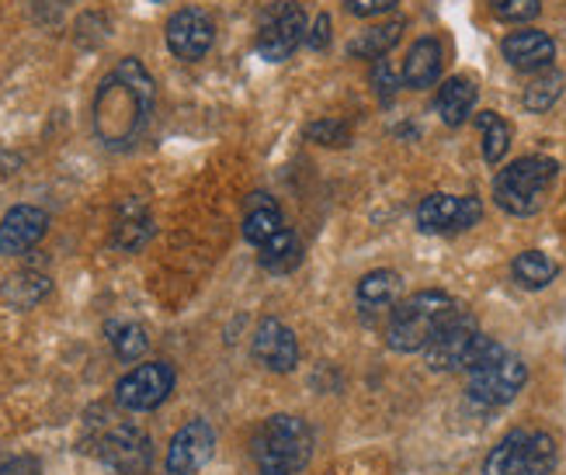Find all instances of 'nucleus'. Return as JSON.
<instances>
[{
  "label": "nucleus",
  "instance_id": "obj_1",
  "mask_svg": "<svg viewBox=\"0 0 566 475\" xmlns=\"http://www.w3.org/2000/svg\"><path fill=\"white\" fill-rule=\"evenodd\" d=\"M157 102V84L136 56L122 60L94 94V133L105 146H126L146 125Z\"/></svg>",
  "mask_w": 566,
  "mask_h": 475
},
{
  "label": "nucleus",
  "instance_id": "obj_2",
  "mask_svg": "<svg viewBox=\"0 0 566 475\" xmlns=\"http://www.w3.org/2000/svg\"><path fill=\"white\" fill-rule=\"evenodd\" d=\"M459 303L449 292L424 288L389 313V327H386V344L397 355H417L434 340V334L452 319Z\"/></svg>",
  "mask_w": 566,
  "mask_h": 475
},
{
  "label": "nucleus",
  "instance_id": "obj_3",
  "mask_svg": "<svg viewBox=\"0 0 566 475\" xmlns=\"http://www.w3.org/2000/svg\"><path fill=\"white\" fill-rule=\"evenodd\" d=\"M559 178V163L553 157H522L507 163L494 178V202L507 215H535L546 205V194Z\"/></svg>",
  "mask_w": 566,
  "mask_h": 475
},
{
  "label": "nucleus",
  "instance_id": "obj_4",
  "mask_svg": "<svg viewBox=\"0 0 566 475\" xmlns=\"http://www.w3.org/2000/svg\"><path fill=\"white\" fill-rule=\"evenodd\" d=\"M313 455V434L300 416H272L254 437V462L261 475H295Z\"/></svg>",
  "mask_w": 566,
  "mask_h": 475
},
{
  "label": "nucleus",
  "instance_id": "obj_5",
  "mask_svg": "<svg viewBox=\"0 0 566 475\" xmlns=\"http://www.w3.org/2000/svg\"><path fill=\"white\" fill-rule=\"evenodd\" d=\"M556 441L546 431H511L483 462V475H549L556 468Z\"/></svg>",
  "mask_w": 566,
  "mask_h": 475
},
{
  "label": "nucleus",
  "instance_id": "obj_6",
  "mask_svg": "<svg viewBox=\"0 0 566 475\" xmlns=\"http://www.w3.org/2000/svg\"><path fill=\"white\" fill-rule=\"evenodd\" d=\"M306 42V14L292 0H275L258 29V56L264 63H285Z\"/></svg>",
  "mask_w": 566,
  "mask_h": 475
},
{
  "label": "nucleus",
  "instance_id": "obj_7",
  "mask_svg": "<svg viewBox=\"0 0 566 475\" xmlns=\"http://www.w3.org/2000/svg\"><path fill=\"white\" fill-rule=\"evenodd\" d=\"M483 219V202L476 194H428L417 205V226L421 233H462Z\"/></svg>",
  "mask_w": 566,
  "mask_h": 475
},
{
  "label": "nucleus",
  "instance_id": "obj_8",
  "mask_svg": "<svg viewBox=\"0 0 566 475\" xmlns=\"http://www.w3.org/2000/svg\"><path fill=\"white\" fill-rule=\"evenodd\" d=\"M170 389H175V368L164 361H150V365L133 368L126 379L118 382L115 399H118V407H126L133 413H146V410H157L170 395Z\"/></svg>",
  "mask_w": 566,
  "mask_h": 475
},
{
  "label": "nucleus",
  "instance_id": "obj_9",
  "mask_svg": "<svg viewBox=\"0 0 566 475\" xmlns=\"http://www.w3.org/2000/svg\"><path fill=\"white\" fill-rule=\"evenodd\" d=\"M167 49L185 63L202 60L212 42H216V24L202 8H181L167 18V29H164Z\"/></svg>",
  "mask_w": 566,
  "mask_h": 475
},
{
  "label": "nucleus",
  "instance_id": "obj_10",
  "mask_svg": "<svg viewBox=\"0 0 566 475\" xmlns=\"http://www.w3.org/2000/svg\"><path fill=\"white\" fill-rule=\"evenodd\" d=\"M525 382H528V368L518 358L504 355L497 365L470 374V399L480 407H504L525 389Z\"/></svg>",
  "mask_w": 566,
  "mask_h": 475
},
{
  "label": "nucleus",
  "instance_id": "obj_11",
  "mask_svg": "<svg viewBox=\"0 0 566 475\" xmlns=\"http://www.w3.org/2000/svg\"><path fill=\"white\" fill-rule=\"evenodd\" d=\"M480 337L476 319L465 313L462 306L452 313V319L434 334V340L424 347V358L434 371H462L465 355H470L473 340Z\"/></svg>",
  "mask_w": 566,
  "mask_h": 475
},
{
  "label": "nucleus",
  "instance_id": "obj_12",
  "mask_svg": "<svg viewBox=\"0 0 566 475\" xmlns=\"http://www.w3.org/2000/svg\"><path fill=\"white\" fill-rule=\"evenodd\" d=\"M102 462L118 475H146L154 465V447L139 428L126 423L102 437Z\"/></svg>",
  "mask_w": 566,
  "mask_h": 475
},
{
  "label": "nucleus",
  "instance_id": "obj_13",
  "mask_svg": "<svg viewBox=\"0 0 566 475\" xmlns=\"http://www.w3.org/2000/svg\"><path fill=\"white\" fill-rule=\"evenodd\" d=\"M216 452V431L206 420H191L170 437L167 447V475H195Z\"/></svg>",
  "mask_w": 566,
  "mask_h": 475
},
{
  "label": "nucleus",
  "instance_id": "obj_14",
  "mask_svg": "<svg viewBox=\"0 0 566 475\" xmlns=\"http://www.w3.org/2000/svg\"><path fill=\"white\" fill-rule=\"evenodd\" d=\"M254 361L264 365L268 371H292L295 365H300V340H295V334L285 327L282 319H264L258 334H254Z\"/></svg>",
  "mask_w": 566,
  "mask_h": 475
},
{
  "label": "nucleus",
  "instance_id": "obj_15",
  "mask_svg": "<svg viewBox=\"0 0 566 475\" xmlns=\"http://www.w3.org/2000/svg\"><path fill=\"white\" fill-rule=\"evenodd\" d=\"M49 219L35 205H14L4 219H0V257H18L45 236Z\"/></svg>",
  "mask_w": 566,
  "mask_h": 475
},
{
  "label": "nucleus",
  "instance_id": "obj_16",
  "mask_svg": "<svg viewBox=\"0 0 566 475\" xmlns=\"http://www.w3.org/2000/svg\"><path fill=\"white\" fill-rule=\"evenodd\" d=\"M501 53H504V60L514 70H522V73H543L556 60V42L546 32H538V29H522V32H511L501 42Z\"/></svg>",
  "mask_w": 566,
  "mask_h": 475
},
{
  "label": "nucleus",
  "instance_id": "obj_17",
  "mask_svg": "<svg viewBox=\"0 0 566 475\" xmlns=\"http://www.w3.org/2000/svg\"><path fill=\"white\" fill-rule=\"evenodd\" d=\"M400 295H403V282L397 271H368L365 278L355 288V303L365 316H376V313H392L400 306Z\"/></svg>",
  "mask_w": 566,
  "mask_h": 475
},
{
  "label": "nucleus",
  "instance_id": "obj_18",
  "mask_svg": "<svg viewBox=\"0 0 566 475\" xmlns=\"http://www.w3.org/2000/svg\"><path fill=\"white\" fill-rule=\"evenodd\" d=\"M154 236V219L150 209H146L139 198H126L115 212V226H112V246L122 250V254H136L139 246H146V240Z\"/></svg>",
  "mask_w": 566,
  "mask_h": 475
},
{
  "label": "nucleus",
  "instance_id": "obj_19",
  "mask_svg": "<svg viewBox=\"0 0 566 475\" xmlns=\"http://www.w3.org/2000/svg\"><path fill=\"white\" fill-rule=\"evenodd\" d=\"M441 60H446V49H441L438 39H431V35L417 39L410 45L407 60H403V73H400L403 87H410V91H428V87H434L438 77H441Z\"/></svg>",
  "mask_w": 566,
  "mask_h": 475
},
{
  "label": "nucleus",
  "instance_id": "obj_20",
  "mask_svg": "<svg viewBox=\"0 0 566 475\" xmlns=\"http://www.w3.org/2000/svg\"><path fill=\"white\" fill-rule=\"evenodd\" d=\"M476 97H480V87H476L473 77H449L446 84L438 87L434 112H438L441 122L449 125V129H459V125L473 115Z\"/></svg>",
  "mask_w": 566,
  "mask_h": 475
},
{
  "label": "nucleus",
  "instance_id": "obj_21",
  "mask_svg": "<svg viewBox=\"0 0 566 475\" xmlns=\"http://www.w3.org/2000/svg\"><path fill=\"white\" fill-rule=\"evenodd\" d=\"M282 209L275 198L268 194H254L251 205H248V215H243V240L254 243V246H264L275 233H282Z\"/></svg>",
  "mask_w": 566,
  "mask_h": 475
},
{
  "label": "nucleus",
  "instance_id": "obj_22",
  "mask_svg": "<svg viewBox=\"0 0 566 475\" xmlns=\"http://www.w3.org/2000/svg\"><path fill=\"white\" fill-rule=\"evenodd\" d=\"M403 39V21H386V24H373V29L358 32L348 42V56L355 60H386V53Z\"/></svg>",
  "mask_w": 566,
  "mask_h": 475
},
{
  "label": "nucleus",
  "instance_id": "obj_23",
  "mask_svg": "<svg viewBox=\"0 0 566 475\" xmlns=\"http://www.w3.org/2000/svg\"><path fill=\"white\" fill-rule=\"evenodd\" d=\"M49 288H53V282H49L45 274H39V271H18V274H11L4 285H0V298H4L11 309H35L42 298L49 295Z\"/></svg>",
  "mask_w": 566,
  "mask_h": 475
},
{
  "label": "nucleus",
  "instance_id": "obj_24",
  "mask_svg": "<svg viewBox=\"0 0 566 475\" xmlns=\"http://www.w3.org/2000/svg\"><path fill=\"white\" fill-rule=\"evenodd\" d=\"M300 261H303V243L292 230L275 233L261 246V267L272 271V274H289V271L300 267Z\"/></svg>",
  "mask_w": 566,
  "mask_h": 475
},
{
  "label": "nucleus",
  "instance_id": "obj_25",
  "mask_svg": "<svg viewBox=\"0 0 566 475\" xmlns=\"http://www.w3.org/2000/svg\"><path fill=\"white\" fill-rule=\"evenodd\" d=\"M511 274H514V282H518L522 288L538 292V288H546V285L556 278L559 267H556V261H553V257H546V254H543V250H525V254L514 257Z\"/></svg>",
  "mask_w": 566,
  "mask_h": 475
},
{
  "label": "nucleus",
  "instance_id": "obj_26",
  "mask_svg": "<svg viewBox=\"0 0 566 475\" xmlns=\"http://www.w3.org/2000/svg\"><path fill=\"white\" fill-rule=\"evenodd\" d=\"M476 129L483 136V160L486 163H501L511 149V125L497 112H480L476 115Z\"/></svg>",
  "mask_w": 566,
  "mask_h": 475
},
{
  "label": "nucleus",
  "instance_id": "obj_27",
  "mask_svg": "<svg viewBox=\"0 0 566 475\" xmlns=\"http://www.w3.org/2000/svg\"><path fill=\"white\" fill-rule=\"evenodd\" d=\"M108 334H112L115 355L122 361H136L146 355V347H150V337H146V330L139 327V323H112Z\"/></svg>",
  "mask_w": 566,
  "mask_h": 475
},
{
  "label": "nucleus",
  "instance_id": "obj_28",
  "mask_svg": "<svg viewBox=\"0 0 566 475\" xmlns=\"http://www.w3.org/2000/svg\"><path fill=\"white\" fill-rule=\"evenodd\" d=\"M559 94H563V77L559 73H546V77H538L525 87V97H522V105L532 112V115H546L556 102H559Z\"/></svg>",
  "mask_w": 566,
  "mask_h": 475
},
{
  "label": "nucleus",
  "instance_id": "obj_29",
  "mask_svg": "<svg viewBox=\"0 0 566 475\" xmlns=\"http://www.w3.org/2000/svg\"><path fill=\"white\" fill-rule=\"evenodd\" d=\"M490 11H494L497 21L528 24L543 14V0H490Z\"/></svg>",
  "mask_w": 566,
  "mask_h": 475
},
{
  "label": "nucleus",
  "instance_id": "obj_30",
  "mask_svg": "<svg viewBox=\"0 0 566 475\" xmlns=\"http://www.w3.org/2000/svg\"><path fill=\"white\" fill-rule=\"evenodd\" d=\"M306 139L316 142V146H348L352 142V129L344 125L340 118H319V122H310L306 125Z\"/></svg>",
  "mask_w": 566,
  "mask_h": 475
},
{
  "label": "nucleus",
  "instance_id": "obj_31",
  "mask_svg": "<svg viewBox=\"0 0 566 475\" xmlns=\"http://www.w3.org/2000/svg\"><path fill=\"white\" fill-rule=\"evenodd\" d=\"M504 355H507V351H504V347H501L494 337H483V334H480V337L473 340V347H470V355H465L462 371H465V374H473V371H480V368L497 365Z\"/></svg>",
  "mask_w": 566,
  "mask_h": 475
},
{
  "label": "nucleus",
  "instance_id": "obj_32",
  "mask_svg": "<svg viewBox=\"0 0 566 475\" xmlns=\"http://www.w3.org/2000/svg\"><path fill=\"white\" fill-rule=\"evenodd\" d=\"M368 81H373V91H376V97L382 105H389L392 97H397L400 84H403V77H397V70L389 66V60H376L373 73H368Z\"/></svg>",
  "mask_w": 566,
  "mask_h": 475
},
{
  "label": "nucleus",
  "instance_id": "obj_33",
  "mask_svg": "<svg viewBox=\"0 0 566 475\" xmlns=\"http://www.w3.org/2000/svg\"><path fill=\"white\" fill-rule=\"evenodd\" d=\"M397 4L400 0H344V8L355 18H379V14H389Z\"/></svg>",
  "mask_w": 566,
  "mask_h": 475
},
{
  "label": "nucleus",
  "instance_id": "obj_34",
  "mask_svg": "<svg viewBox=\"0 0 566 475\" xmlns=\"http://www.w3.org/2000/svg\"><path fill=\"white\" fill-rule=\"evenodd\" d=\"M306 45L313 49V53H319V49L331 45V14H319L313 21V29L306 32Z\"/></svg>",
  "mask_w": 566,
  "mask_h": 475
},
{
  "label": "nucleus",
  "instance_id": "obj_35",
  "mask_svg": "<svg viewBox=\"0 0 566 475\" xmlns=\"http://www.w3.org/2000/svg\"><path fill=\"white\" fill-rule=\"evenodd\" d=\"M0 475H42V468L32 455H18L0 465Z\"/></svg>",
  "mask_w": 566,
  "mask_h": 475
}]
</instances>
